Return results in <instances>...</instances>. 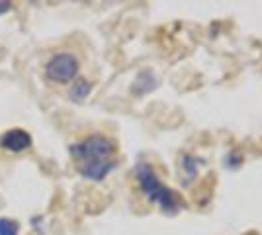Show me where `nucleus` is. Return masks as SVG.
I'll return each mask as SVG.
<instances>
[{"label": "nucleus", "instance_id": "1", "mask_svg": "<svg viewBox=\"0 0 262 235\" xmlns=\"http://www.w3.org/2000/svg\"><path fill=\"white\" fill-rule=\"evenodd\" d=\"M135 179L141 192L147 196V200L157 204L164 213L174 216L184 208V202L180 200V196L172 188H168L166 184L161 182L159 175L155 173V168L149 163H137L135 167Z\"/></svg>", "mask_w": 262, "mask_h": 235}, {"label": "nucleus", "instance_id": "2", "mask_svg": "<svg viewBox=\"0 0 262 235\" xmlns=\"http://www.w3.org/2000/svg\"><path fill=\"white\" fill-rule=\"evenodd\" d=\"M69 153L77 161V165L110 161V157L116 153V143L106 135H90L78 143H73L69 147Z\"/></svg>", "mask_w": 262, "mask_h": 235}, {"label": "nucleus", "instance_id": "3", "mask_svg": "<svg viewBox=\"0 0 262 235\" xmlns=\"http://www.w3.org/2000/svg\"><path fill=\"white\" fill-rule=\"evenodd\" d=\"M80 63L73 53H55L45 65V77L57 84H67L77 78Z\"/></svg>", "mask_w": 262, "mask_h": 235}, {"label": "nucleus", "instance_id": "4", "mask_svg": "<svg viewBox=\"0 0 262 235\" xmlns=\"http://www.w3.org/2000/svg\"><path fill=\"white\" fill-rule=\"evenodd\" d=\"M32 135L22 127H12L8 132H4L0 137V147L10 151V153H22L32 147Z\"/></svg>", "mask_w": 262, "mask_h": 235}, {"label": "nucleus", "instance_id": "5", "mask_svg": "<svg viewBox=\"0 0 262 235\" xmlns=\"http://www.w3.org/2000/svg\"><path fill=\"white\" fill-rule=\"evenodd\" d=\"M114 168H116V161H112V159L110 161H98V163H82V165H77L78 175L84 177L86 180H92V182H102Z\"/></svg>", "mask_w": 262, "mask_h": 235}, {"label": "nucleus", "instance_id": "6", "mask_svg": "<svg viewBox=\"0 0 262 235\" xmlns=\"http://www.w3.org/2000/svg\"><path fill=\"white\" fill-rule=\"evenodd\" d=\"M90 90H92V84L88 82L86 78H78V80L73 82V87L69 90V96H71L73 102H82L84 98H88Z\"/></svg>", "mask_w": 262, "mask_h": 235}, {"label": "nucleus", "instance_id": "7", "mask_svg": "<svg viewBox=\"0 0 262 235\" xmlns=\"http://www.w3.org/2000/svg\"><path fill=\"white\" fill-rule=\"evenodd\" d=\"M20 224L10 218H0V235H18Z\"/></svg>", "mask_w": 262, "mask_h": 235}, {"label": "nucleus", "instance_id": "8", "mask_svg": "<svg viewBox=\"0 0 262 235\" xmlns=\"http://www.w3.org/2000/svg\"><path fill=\"white\" fill-rule=\"evenodd\" d=\"M12 8V4L10 2H2V4H0V14H4V12H8Z\"/></svg>", "mask_w": 262, "mask_h": 235}]
</instances>
